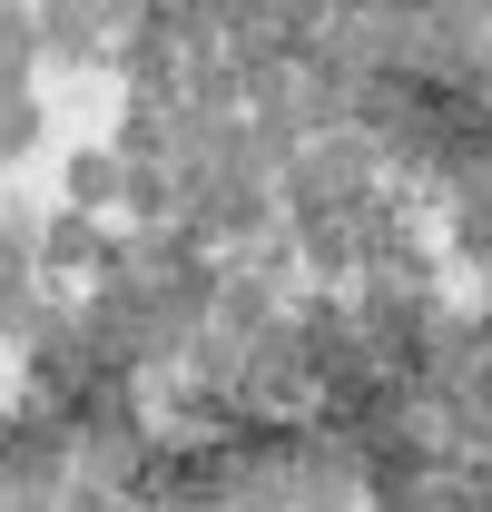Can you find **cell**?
Instances as JSON below:
<instances>
[{
  "instance_id": "3957f363",
  "label": "cell",
  "mask_w": 492,
  "mask_h": 512,
  "mask_svg": "<svg viewBox=\"0 0 492 512\" xmlns=\"http://www.w3.org/2000/svg\"><path fill=\"white\" fill-rule=\"evenodd\" d=\"M109 178H119L109 158H79V168H69V188H79V207H99V197H109Z\"/></svg>"
},
{
  "instance_id": "6da1fadb",
  "label": "cell",
  "mask_w": 492,
  "mask_h": 512,
  "mask_svg": "<svg viewBox=\"0 0 492 512\" xmlns=\"http://www.w3.org/2000/svg\"><path fill=\"white\" fill-rule=\"evenodd\" d=\"M30 138H40V99H30V79H20V69H0V158H10V148H30Z\"/></svg>"
},
{
  "instance_id": "7a4b0ae2",
  "label": "cell",
  "mask_w": 492,
  "mask_h": 512,
  "mask_svg": "<svg viewBox=\"0 0 492 512\" xmlns=\"http://www.w3.org/2000/svg\"><path fill=\"white\" fill-rule=\"evenodd\" d=\"M30 50H40V20H30L20 0H0V69H20V79H30Z\"/></svg>"
}]
</instances>
